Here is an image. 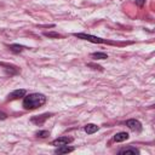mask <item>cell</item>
<instances>
[{
	"label": "cell",
	"instance_id": "1",
	"mask_svg": "<svg viewBox=\"0 0 155 155\" xmlns=\"http://www.w3.org/2000/svg\"><path fill=\"white\" fill-rule=\"evenodd\" d=\"M46 103V96L42 93H30L23 98V108L25 110H33L42 107Z\"/></svg>",
	"mask_w": 155,
	"mask_h": 155
},
{
	"label": "cell",
	"instance_id": "2",
	"mask_svg": "<svg viewBox=\"0 0 155 155\" xmlns=\"http://www.w3.org/2000/svg\"><path fill=\"white\" fill-rule=\"evenodd\" d=\"M73 35H74L75 38H78V39L87 40V41H91V42H94V44H105V42H109V41H107L105 39H101V38H97V36H94V35L86 34V33H74ZM109 44H113V42H109Z\"/></svg>",
	"mask_w": 155,
	"mask_h": 155
},
{
	"label": "cell",
	"instance_id": "3",
	"mask_svg": "<svg viewBox=\"0 0 155 155\" xmlns=\"http://www.w3.org/2000/svg\"><path fill=\"white\" fill-rule=\"evenodd\" d=\"M52 116L51 113H45V114H41V115H36V116H33L30 119V121L35 125H42L47 119H50Z\"/></svg>",
	"mask_w": 155,
	"mask_h": 155
},
{
	"label": "cell",
	"instance_id": "4",
	"mask_svg": "<svg viewBox=\"0 0 155 155\" xmlns=\"http://www.w3.org/2000/svg\"><path fill=\"white\" fill-rule=\"evenodd\" d=\"M71 142H73V138H71V137L63 136V137H58V138H56L54 140H52V145H56V147L68 145V144L71 143Z\"/></svg>",
	"mask_w": 155,
	"mask_h": 155
},
{
	"label": "cell",
	"instance_id": "5",
	"mask_svg": "<svg viewBox=\"0 0 155 155\" xmlns=\"http://www.w3.org/2000/svg\"><path fill=\"white\" fill-rule=\"evenodd\" d=\"M125 124H126V126H128L132 131L139 132V131L142 130V124H140L138 120H136V119H130V120H127Z\"/></svg>",
	"mask_w": 155,
	"mask_h": 155
},
{
	"label": "cell",
	"instance_id": "6",
	"mask_svg": "<svg viewBox=\"0 0 155 155\" xmlns=\"http://www.w3.org/2000/svg\"><path fill=\"white\" fill-rule=\"evenodd\" d=\"M24 96H25V90H23V88H21V90H15V91H12V92L7 96V99H8V101H13V99H18V98L24 97Z\"/></svg>",
	"mask_w": 155,
	"mask_h": 155
},
{
	"label": "cell",
	"instance_id": "7",
	"mask_svg": "<svg viewBox=\"0 0 155 155\" xmlns=\"http://www.w3.org/2000/svg\"><path fill=\"white\" fill-rule=\"evenodd\" d=\"M0 65L4 67V69H5L10 75H15V74H17V73L19 71L17 67L11 65V64H7V63H4V62H0Z\"/></svg>",
	"mask_w": 155,
	"mask_h": 155
},
{
	"label": "cell",
	"instance_id": "8",
	"mask_svg": "<svg viewBox=\"0 0 155 155\" xmlns=\"http://www.w3.org/2000/svg\"><path fill=\"white\" fill-rule=\"evenodd\" d=\"M119 154H132V155H136V154H139V150L134 147H128V148H122L119 150Z\"/></svg>",
	"mask_w": 155,
	"mask_h": 155
},
{
	"label": "cell",
	"instance_id": "9",
	"mask_svg": "<svg viewBox=\"0 0 155 155\" xmlns=\"http://www.w3.org/2000/svg\"><path fill=\"white\" fill-rule=\"evenodd\" d=\"M73 150H74V148H71V147L61 145V147H58V148L54 150V153H56V154H67V153H71Z\"/></svg>",
	"mask_w": 155,
	"mask_h": 155
},
{
	"label": "cell",
	"instance_id": "10",
	"mask_svg": "<svg viewBox=\"0 0 155 155\" xmlns=\"http://www.w3.org/2000/svg\"><path fill=\"white\" fill-rule=\"evenodd\" d=\"M113 139H114L115 142H124V140L128 139V133H127V132H117V133L114 136Z\"/></svg>",
	"mask_w": 155,
	"mask_h": 155
},
{
	"label": "cell",
	"instance_id": "11",
	"mask_svg": "<svg viewBox=\"0 0 155 155\" xmlns=\"http://www.w3.org/2000/svg\"><path fill=\"white\" fill-rule=\"evenodd\" d=\"M98 130H99V127H98L97 125H94V124H87V125L85 126V132H86L87 134H92V133L97 132Z\"/></svg>",
	"mask_w": 155,
	"mask_h": 155
},
{
	"label": "cell",
	"instance_id": "12",
	"mask_svg": "<svg viewBox=\"0 0 155 155\" xmlns=\"http://www.w3.org/2000/svg\"><path fill=\"white\" fill-rule=\"evenodd\" d=\"M8 47H10V50H11L13 53H19V52H22V51L25 48V46L18 45V44H12V45H10Z\"/></svg>",
	"mask_w": 155,
	"mask_h": 155
},
{
	"label": "cell",
	"instance_id": "13",
	"mask_svg": "<svg viewBox=\"0 0 155 155\" xmlns=\"http://www.w3.org/2000/svg\"><path fill=\"white\" fill-rule=\"evenodd\" d=\"M91 56H92L94 59H105V58H108V54L104 53V52H94V53H92Z\"/></svg>",
	"mask_w": 155,
	"mask_h": 155
},
{
	"label": "cell",
	"instance_id": "14",
	"mask_svg": "<svg viewBox=\"0 0 155 155\" xmlns=\"http://www.w3.org/2000/svg\"><path fill=\"white\" fill-rule=\"evenodd\" d=\"M45 36H47V38H62V35L58 33H45Z\"/></svg>",
	"mask_w": 155,
	"mask_h": 155
},
{
	"label": "cell",
	"instance_id": "15",
	"mask_svg": "<svg viewBox=\"0 0 155 155\" xmlns=\"http://www.w3.org/2000/svg\"><path fill=\"white\" fill-rule=\"evenodd\" d=\"M36 136L40 137V138H46V137L48 136V131H39V132L36 133Z\"/></svg>",
	"mask_w": 155,
	"mask_h": 155
},
{
	"label": "cell",
	"instance_id": "16",
	"mask_svg": "<svg viewBox=\"0 0 155 155\" xmlns=\"http://www.w3.org/2000/svg\"><path fill=\"white\" fill-rule=\"evenodd\" d=\"M144 2H145V0H136V4H137L138 6H143Z\"/></svg>",
	"mask_w": 155,
	"mask_h": 155
},
{
	"label": "cell",
	"instance_id": "17",
	"mask_svg": "<svg viewBox=\"0 0 155 155\" xmlns=\"http://www.w3.org/2000/svg\"><path fill=\"white\" fill-rule=\"evenodd\" d=\"M7 117V115L5 114V113H2V111H0V120H5Z\"/></svg>",
	"mask_w": 155,
	"mask_h": 155
}]
</instances>
